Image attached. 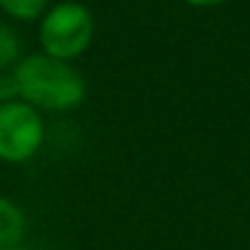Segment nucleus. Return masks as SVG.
<instances>
[{
	"mask_svg": "<svg viewBox=\"0 0 250 250\" xmlns=\"http://www.w3.org/2000/svg\"><path fill=\"white\" fill-rule=\"evenodd\" d=\"M20 101L40 113H66L86 101V81L71 62L47 54H30L10 71Z\"/></svg>",
	"mask_w": 250,
	"mask_h": 250,
	"instance_id": "nucleus-1",
	"label": "nucleus"
},
{
	"mask_svg": "<svg viewBox=\"0 0 250 250\" xmlns=\"http://www.w3.org/2000/svg\"><path fill=\"white\" fill-rule=\"evenodd\" d=\"M96 22L86 5L66 0L54 5L42 15L40 22V44L42 54L54 57L59 62L79 59L93 42Z\"/></svg>",
	"mask_w": 250,
	"mask_h": 250,
	"instance_id": "nucleus-2",
	"label": "nucleus"
},
{
	"mask_svg": "<svg viewBox=\"0 0 250 250\" xmlns=\"http://www.w3.org/2000/svg\"><path fill=\"white\" fill-rule=\"evenodd\" d=\"M44 118L25 101L0 103V162H30L44 145Z\"/></svg>",
	"mask_w": 250,
	"mask_h": 250,
	"instance_id": "nucleus-3",
	"label": "nucleus"
},
{
	"mask_svg": "<svg viewBox=\"0 0 250 250\" xmlns=\"http://www.w3.org/2000/svg\"><path fill=\"white\" fill-rule=\"evenodd\" d=\"M25 230H27V218L20 204L0 194V250H13L22 245Z\"/></svg>",
	"mask_w": 250,
	"mask_h": 250,
	"instance_id": "nucleus-4",
	"label": "nucleus"
},
{
	"mask_svg": "<svg viewBox=\"0 0 250 250\" xmlns=\"http://www.w3.org/2000/svg\"><path fill=\"white\" fill-rule=\"evenodd\" d=\"M20 52H22V42L18 32L10 25L0 22V74H8L18 66V62L22 59Z\"/></svg>",
	"mask_w": 250,
	"mask_h": 250,
	"instance_id": "nucleus-5",
	"label": "nucleus"
},
{
	"mask_svg": "<svg viewBox=\"0 0 250 250\" xmlns=\"http://www.w3.org/2000/svg\"><path fill=\"white\" fill-rule=\"evenodd\" d=\"M49 0H0V8H3L10 18L30 22L37 20L40 15H44Z\"/></svg>",
	"mask_w": 250,
	"mask_h": 250,
	"instance_id": "nucleus-6",
	"label": "nucleus"
},
{
	"mask_svg": "<svg viewBox=\"0 0 250 250\" xmlns=\"http://www.w3.org/2000/svg\"><path fill=\"white\" fill-rule=\"evenodd\" d=\"M18 86H15V79L13 74H0V103H10V101H18Z\"/></svg>",
	"mask_w": 250,
	"mask_h": 250,
	"instance_id": "nucleus-7",
	"label": "nucleus"
},
{
	"mask_svg": "<svg viewBox=\"0 0 250 250\" xmlns=\"http://www.w3.org/2000/svg\"><path fill=\"white\" fill-rule=\"evenodd\" d=\"M184 3L194 5V8H213V5H221L226 0H184Z\"/></svg>",
	"mask_w": 250,
	"mask_h": 250,
	"instance_id": "nucleus-8",
	"label": "nucleus"
},
{
	"mask_svg": "<svg viewBox=\"0 0 250 250\" xmlns=\"http://www.w3.org/2000/svg\"><path fill=\"white\" fill-rule=\"evenodd\" d=\"M13 250H30V248H25V245H18V248H13Z\"/></svg>",
	"mask_w": 250,
	"mask_h": 250,
	"instance_id": "nucleus-9",
	"label": "nucleus"
}]
</instances>
